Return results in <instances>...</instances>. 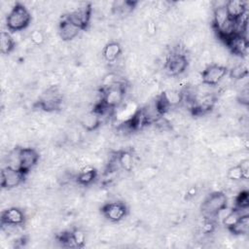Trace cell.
Listing matches in <instances>:
<instances>
[{
	"mask_svg": "<svg viewBox=\"0 0 249 249\" xmlns=\"http://www.w3.org/2000/svg\"><path fill=\"white\" fill-rule=\"evenodd\" d=\"M35 105L45 112L57 111L62 105V95L57 88H49L40 95Z\"/></svg>",
	"mask_w": 249,
	"mask_h": 249,
	"instance_id": "obj_5",
	"label": "cell"
},
{
	"mask_svg": "<svg viewBox=\"0 0 249 249\" xmlns=\"http://www.w3.org/2000/svg\"><path fill=\"white\" fill-rule=\"evenodd\" d=\"M229 74V68L226 65L212 63L207 65L200 74L201 83L208 87L219 85Z\"/></svg>",
	"mask_w": 249,
	"mask_h": 249,
	"instance_id": "obj_6",
	"label": "cell"
},
{
	"mask_svg": "<svg viewBox=\"0 0 249 249\" xmlns=\"http://www.w3.org/2000/svg\"><path fill=\"white\" fill-rule=\"evenodd\" d=\"M57 240L62 244V246H65V247H76L75 243H74V240H73V237H72L71 231L61 232L57 236Z\"/></svg>",
	"mask_w": 249,
	"mask_h": 249,
	"instance_id": "obj_29",
	"label": "cell"
},
{
	"mask_svg": "<svg viewBox=\"0 0 249 249\" xmlns=\"http://www.w3.org/2000/svg\"><path fill=\"white\" fill-rule=\"evenodd\" d=\"M237 100L241 105L247 106L249 104V89L247 87L241 89L237 95Z\"/></svg>",
	"mask_w": 249,
	"mask_h": 249,
	"instance_id": "obj_31",
	"label": "cell"
},
{
	"mask_svg": "<svg viewBox=\"0 0 249 249\" xmlns=\"http://www.w3.org/2000/svg\"><path fill=\"white\" fill-rule=\"evenodd\" d=\"M189 65V60L183 53L174 52L171 53L165 61L164 68L169 76L175 77L183 74Z\"/></svg>",
	"mask_w": 249,
	"mask_h": 249,
	"instance_id": "obj_8",
	"label": "cell"
},
{
	"mask_svg": "<svg viewBox=\"0 0 249 249\" xmlns=\"http://www.w3.org/2000/svg\"><path fill=\"white\" fill-rule=\"evenodd\" d=\"M30 40L36 46H41L45 42V34L42 30L35 29L30 33Z\"/></svg>",
	"mask_w": 249,
	"mask_h": 249,
	"instance_id": "obj_30",
	"label": "cell"
},
{
	"mask_svg": "<svg viewBox=\"0 0 249 249\" xmlns=\"http://www.w3.org/2000/svg\"><path fill=\"white\" fill-rule=\"evenodd\" d=\"M25 222V214L18 207H10L1 213V225L9 227L21 226Z\"/></svg>",
	"mask_w": 249,
	"mask_h": 249,
	"instance_id": "obj_12",
	"label": "cell"
},
{
	"mask_svg": "<svg viewBox=\"0 0 249 249\" xmlns=\"http://www.w3.org/2000/svg\"><path fill=\"white\" fill-rule=\"evenodd\" d=\"M39 153L31 147L19 146V170L27 174L39 161Z\"/></svg>",
	"mask_w": 249,
	"mask_h": 249,
	"instance_id": "obj_10",
	"label": "cell"
},
{
	"mask_svg": "<svg viewBox=\"0 0 249 249\" xmlns=\"http://www.w3.org/2000/svg\"><path fill=\"white\" fill-rule=\"evenodd\" d=\"M228 19H229V16L225 8V3L223 5H219L214 9L212 22H213V28L215 31L218 30Z\"/></svg>",
	"mask_w": 249,
	"mask_h": 249,
	"instance_id": "obj_23",
	"label": "cell"
},
{
	"mask_svg": "<svg viewBox=\"0 0 249 249\" xmlns=\"http://www.w3.org/2000/svg\"><path fill=\"white\" fill-rule=\"evenodd\" d=\"M228 231L233 235H244L249 231V215H242L233 225L227 228Z\"/></svg>",
	"mask_w": 249,
	"mask_h": 249,
	"instance_id": "obj_19",
	"label": "cell"
},
{
	"mask_svg": "<svg viewBox=\"0 0 249 249\" xmlns=\"http://www.w3.org/2000/svg\"><path fill=\"white\" fill-rule=\"evenodd\" d=\"M160 96L164 100V102L167 104L169 108L177 106L183 102L184 93L180 90L176 89H168L160 93Z\"/></svg>",
	"mask_w": 249,
	"mask_h": 249,
	"instance_id": "obj_20",
	"label": "cell"
},
{
	"mask_svg": "<svg viewBox=\"0 0 249 249\" xmlns=\"http://www.w3.org/2000/svg\"><path fill=\"white\" fill-rule=\"evenodd\" d=\"M224 43L232 54H235L238 56H244L247 53L248 47H249L248 37L240 33L233 34L229 39H227Z\"/></svg>",
	"mask_w": 249,
	"mask_h": 249,
	"instance_id": "obj_11",
	"label": "cell"
},
{
	"mask_svg": "<svg viewBox=\"0 0 249 249\" xmlns=\"http://www.w3.org/2000/svg\"><path fill=\"white\" fill-rule=\"evenodd\" d=\"M32 17L29 10L20 2H17L9 11L6 18V26L11 32L26 29L31 23Z\"/></svg>",
	"mask_w": 249,
	"mask_h": 249,
	"instance_id": "obj_2",
	"label": "cell"
},
{
	"mask_svg": "<svg viewBox=\"0 0 249 249\" xmlns=\"http://www.w3.org/2000/svg\"><path fill=\"white\" fill-rule=\"evenodd\" d=\"M249 206V193L246 190H243L238 193V195L235 196L234 200V207L238 209L246 210Z\"/></svg>",
	"mask_w": 249,
	"mask_h": 249,
	"instance_id": "obj_26",
	"label": "cell"
},
{
	"mask_svg": "<svg viewBox=\"0 0 249 249\" xmlns=\"http://www.w3.org/2000/svg\"><path fill=\"white\" fill-rule=\"evenodd\" d=\"M100 212L108 221L118 223L126 217L128 208L123 201H111L104 203L100 208Z\"/></svg>",
	"mask_w": 249,
	"mask_h": 249,
	"instance_id": "obj_7",
	"label": "cell"
},
{
	"mask_svg": "<svg viewBox=\"0 0 249 249\" xmlns=\"http://www.w3.org/2000/svg\"><path fill=\"white\" fill-rule=\"evenodd\" d=\"M16 47V42L9 31L0 32V49L3 54L11 53Z\"/></svg>",
	"mask_w": 249,
	"mask_h": 249,
	"instance_id": "obj_21",
	"label": "cell"
},
{
	"mask_svg": "<svg viewBox=\"0 0 249 249\" xmlns=\"http://www.w3.org/2000/svg\"><path fill=\"white\" fill-rule=\"evenodd\" d=\"M138 4L137 1H114L111 6L113 14L118 16H126L129 15Z\"/></svg>",
	"mask_w": 249,
	"mask_h": 249,
	"instance_id": "obj_18",
	"label": "cell"
},
{
	"mask_svg": "<svg viewBox=\"0 0 249 249\" xmlns=\"http://www.w3.org/2000/svg\"><path fill=\"white\" fill-rule=\"evenodd\" d=\"M103 116L97 112L94 108L91 111L87 112L80 119V124L87 131H93L97 129L102 124Z\"/></svg>",
	"mask_w": 249,
	"mask_h": 249,
	"instance_id": "obj_14",
	"label": "cell"
},
{
	"mask_svg": "<svg viewBox=\"0 0 249 249\" xmlns=\"http://www.w3.org/2000/svg\"><path fill=\"white\" fill-rule=\"evenodd\" d=\"M80 31L81 29L77 27L75 24H73L65 16L59 21L58 35L60 39L64 42H70L73 39H75L79 35Z\"/></svg>",
	"mask_w": 249,
	"mask_h": 249,
	"instance_id": "obj_13",
	"label": "cell"
},
{
	"mask_svg": "<svg viewBox=\"0 0 249 249\" xmlns=\"http://www.w3.org/2000/svg\"><path fill=\"white\" fill-rule=\"evenodd\" d=\"M116 157L120 167L125 171H131L133 167V156L129 150H121L117 153Z\"/></svg>",
	"mask_w": 249,
	"mask_h": 249,
	"instance_id": "obj_22",
	"label": "cell"
},
{
	"mask_svg": "<svg viewBox=\"0 0 249 249\" xmlns=\"http://www.w3.org/2000/svg\"><path fill=\"white\" fill-rule=\"evenodd\" d=\"M97 178V171L92 166H85L76 176V181L79 185L89 186Z\"/></svg>",
	"mask_w": 249,
	"mask_h": 249,
	"instance_id": "obj_17",
	"label": "cell"
},
{
	"mask_svg": "<svg viewBox=\"0 0 249 249\" xmlns=\"http://www.w3.org/2000/svg\"><path fill=\"white\" fill-rule=\"evenodd\" d=\"M225 8L230 18L239 20L247 14V4L241 0H230L225 3Z\"/></svg>",
	"mask_w": 249,
	"mask_h": 249,
	"instance_id": "obj_15",
	"label": "cell"
},
{
	"mask_svg": "<svg viewBox=\"0 0 249 249\" xmlns=\"http://www.w3.org/2000/svg\"><path fill=\"white\" fill-rule=\"evenodd\" d=\"M26 174L18 169L5 166L1 170V187L3 189H14L18 187L25 179Z\"/></svg>",
	"mask_w": 249,
	"mask_h": 249,
	"instance_id": "obj_9",
	"label": "cell"
},
{
	"mask_svg": "<svg viewBox=\"0 0 249 249\" xmlns=\"http://www.w3.org/2000/svg\"><path fill=\"white\" fill-rule=\"evenodd\" d=\"M228 204V197L225 193L217 191L208 195L202 201L200 210L205 219L216 218L217 214Z\"/></svg>",
	"mask_w": 249,
	"mask_h": 249,
	"instance_id": "obj_3",
	"label": "cell"
},
{
	"mask_svg": "<svg viewBox=\"0 0 249 249\" xmlns=\"http://www.w3.org/2000/svg\"><path fill=\"white\" fill-rule=\"evenodd\" d=\"M71 233L76 248H83L86 244V233L84 231L79 228H75L71 231Z\"/></svg>",
	"mask_w": 249,
	"mask_h": 249,
	"instance_id": "obj_28",
	"label": "cell"
},
{
	"mask_svg": "<svg viewBox=\"0 0 249 249\" xmlns=\"http://www.w3.org/2000/svg\"><path fill=\"white\" fill-rule=\"evenodd\" d=\"M215 230V224L212 219H206L202 225V231L204 233H211Z\"/></svg>",
	"mask_w": 249,
	"mask_h": 249,
	"instance_id": "obj_32",
	"label": "cell"
},
{
	"mask_svg": "<svg viewBox=\"0 0 249 249\" xmlns=\"http://www.w3.org/2000/svg\"><path fill=\"white\" fill-rule=\"evenodd\" d=\"M122 53V47L119 42H108L102 50V56L107 62H115Z\"/></svg>",
	"mask_w": 249,
	"mask_h": 249,
	"instance_id": "obj_16",
	"label": "cell"
},
{
	"mask_svg": "<svg viewBox=\"0 0 249 249\" xmlns=\"http://www.w3.org/2000/svg\"><path fill=\"white\" fill-rule=\"evenodd\" d=\"M7 165L9 167L18 169L19 170V146L14 148L10 151L6 157Z\"/></svg>",
	"mask_w": 249,
	"mask_h": 249,
	"instance_id": "obj_25",
	"label": "cell"
},
{
	"mask_svg": "<svg viewBox=\"0 0 249 249\" xmlns=\"http://www.w3.org/2000/svg\"><path fill=\"white\" fill-rule=\"evenodd\" d=\"M227 177H228V179H230L231 181H239L242 179H247L248 175L245 174V172L243 171V169L239 163V164L231 166L228 169Z\"/></svg>",
	"mask_w": 249,
	"mask_h": 249,
	"instance_id": "obj_24",
	"label": "cell"
},
{
	"mask_svg": "<svg viewBox=\"0 0 249 249\" xmlns=\"http://www.w3.org/2000/svg\"><path fill=\"white\" fill-rule=\"evenodd\" d=\"M91 16L92 5L89 2L80 3L76 9L65 15V17L81 30H86L89 27Z\"/></svg>",
	"mask_w": 249,
	"mask_h": 249,
	"instance_id": "obj_4",
	"label": "cell"
},
{
	"mask_svg": "<svg viewBox=\"0 0 249 249\" xmlns=\"http://www.w3.org/2000/svg\"><path fill=\"white\" fill-rule=\"evenodd\" d=\"M125 91V85L121 81H118L108 87L101 88V99L95 106L105 112L116 109L123 103Z\"/></svg>",
	"mask_w": 249,
	"mask_h": 249,
	"instance_id": "obj_1",
	"label": "cell"
},
{
	"mask_svg": "<svg viewBox=\"0 0 249 249\" xmlns=\"http://www.w3.org/2000/svg\"><path fill=\"white\" fill-rule=\"evenodd\" d=\"M248 70L247 67L243 64H237L230 70V77L234 80H241L247 77Z\"/></svg>",
	"mask_w": 249,
	"mask_h": 249,
	"instance_id": "obj_27",
	"label": "cell"
}]
</instances>
